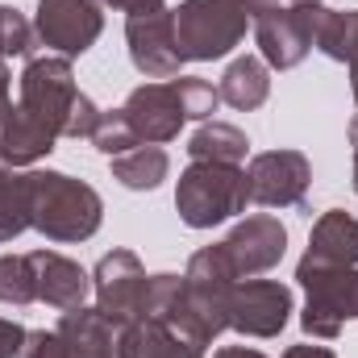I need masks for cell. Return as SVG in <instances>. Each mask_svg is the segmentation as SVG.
I'll return each instance as SVG.
<instances>
[{
    "mask_svg": "<svg viewBox=\"0 0 358 358\" xmlns=\"http://www.w3.org/2000/svg\"><path fill=\"white\" fill-rule=\"evenodd\" d=\"M104 221V200L84 179L63 171H34L29 196V229H38L46 242H88Z\"/></svg>",
    "mask_w": 358,
    "mask_h": 358,
    "instance_id": "6da1fadb",
    "label": "cell"
},
{
    "mask_svg": "<svg viewBox=\"0 0 358 358\" xmlns=\"http://www.w3.org/2000/svg\"><path fill=\"white\" fill-rule=\"evenodd\" d=\"M176 13V42L183 63H213L225 59L250 25L246 0H183Z\"/></svg>",
    "mask_w": 358,
    "mask_h": 358,
    "instance_id": "7a4b0ae2",
    "label": "cell"
},
{
    "mask_svg": "<svg viewBox=\"0 0 358 358\" xmlns=\"http://www.w3.org/2000/svg\"><path fill=\"white\" fill-rule=\"evenodd\" d=\"M250 192H246V171L234 163H192L176 187V208L183 225L192 229H213L238 213H246Z\"/></svg>",
    "mask_w": 358,
    "mask_h": 358,
    "instance_id": "3957f363",
    "label": "cell"
},
{
    "mask_svg": "<svg viewBox=\"0 0 358 358\" xmlns=\"http://www.w3.org/2000/svg\"><path fill=\"white\" fill-rule=\"evenodd\" d=\"M296 279L308 292V304H304V317H300L304 334H313L321 342H334L342 334V325L358 317V271L304 255L300 267H296Z\"/></svg>",
    "mask_w": 358,
    "mask_h": 358,
    "instance_id": "277c9868",
    "label": "cell"
},
{
    "mask_svg": "<svg viewBox=\"0 0 358 358\" xmlns=\"http://www.w3.org/2000/svg\"><path fill=\"white\" fill-rule=\"evenodd\" d=\"M146 287H150V275L138 263V255L134 250H113L96 263V275H92L96 313L113 329H125V325L146 317Z\"/></svg>",
    "mask_w": 358,
    "mask_h": 358,
    "instance_id": "5b68a950",
    "label": "cell"
},
{
    "mask_svg": "<svg viewBox=\"0 0 358 358\" xmlns=\"http://www.w3.org/2000/svg\"><path fill=\"white\" fill-rule=\"evenodd\" d=\"M76 71H71V59L63 55H46V59H29L25 71H21V113H29L38 125H46L55 138H63V125H67V113L76 104Z\"/></svg>",
    "mask_w": 358,
    "mask_h": 358,
    "instance_id": "8992f818",
    "label": "cell"
},
{
    "mask_svg": "<svg viewBox=\"0 0 358 358\" xmlns=\"http://www.w3.org/2000/svg\"><path fill=\"white\" fill-rule=\"evenodd\" d=\"M125 42H129V59L146 80H176L183 67L176 42V13L167 4L159 8H138L125 17Z\"/></svg>",
    "mask_w": 358,
    "mask_h": 358,
    "instance_id": "52a82bcc",
    "label": "cell"
},
{
    "mask_svg": "<svg viewBox=\"0 0 358 358\" xmlns=\"http://www.w3.org/2000/svg\"><path fill=\"white\" fill-rule=\"evenodd\" d=\"M250 4V21H255V42L263 50L275 71H292L304 63V55L313 50L308 25H304V8L300 4H279V0H246Z\"/></svg>",
    "mask_w": 358,
    "mask_h": 358,
    "instance_id": "ba28073f",
    "label": "cell"
},
{
    "mask_svg": "<svg viewBox=\"0 0 358 358\" xmlns=\"http://www.w3.org/2000/svg\"><path fill=\"white\" fill-rule=\"evenodd\" d=\"M100 29H104L100 0H38L34 34L42 38V46L59 50L63 59L92 50Z\"/></svg>",
    "mask_w": 358,
    "mask_h": 358,
    "instance_id": "9c48e42d",
    "label": "cell"
},
{
    "mask_svg": "<svg viewBox=\"0 0 358 358\" xmlns=\"http://www.w3.org/2000/svg\"><path fill=\"white\" fill-rule=\"evenodd\" d=\"M292 313V287L279 279H238L229 292V329L242 338H279Z\"/></svg>",
    "mask_w": 358,
    "mask_h": 358,
    "instance_id": "30bf717a",
    "label": "cell"
},
{
    "mask_svg": "<svg viewBox=\"0 0 358 358\" xmlns=\"http://www.w3.org/2000/svg\"><path fill=\"white\" fill-rule=\"evenodd\" d=\"M313 183V167L300 150H263L246 167V192L263 208H292L304 200Z\"/></svg>",
    "mask_w": 358,
    "mask_h": 358,
    "instance_id": "8fae6325",
    "label": "cell"
},
{
    "mask_svg": "<svg viewBox=\"0 0 358 358\" xmlns=\"http://www.w3.org/2000/svg\"><path fill=\"white\" fill-rule=\"evenodd\" d=\"M221 250H225V259H229V267H234L238 279H255V275L271 271L283 259V250H287V229H283L279 217L255 213V217H246L242 225H234V234L221 242Z\"/></svg>",
    "mask_w": 358,
    "mask_h": 358,
    "instance_id": "7c38bea8",
    "label": "cell"
},
{
    "mask_svg": "<svg viewBox=\"0 0 358 358\" xmlns=\"http://www.w3.org/2000/svg\"><path fill=\"white\" fill-rule=\"evenodd\" d=\"M121 113H125V121L134 125V134H138L142 146H163V142L179 138V129H183V121H187L171 80L134 88L129 100L121 104Z\"/></svg>",
    "mask_w": 358,
    "mask_h": 358,
    "instance_id": "4fadbf2b",
    "label": "cell"
},
{
    "mask_svg": "<svg viewBox=\"0 0 358 358\" xmlns=\"http://www.w3.org/2000/svg\"><path fill=\"white\" fill-rule=\"evenodd\" d=\"M29 263H34V283H38V304L59 308V313H71V308L88 304L92 275L80 263H71L59 250H34Z\"/></svg>",
    "mask_w": 358,
    "mask_h": 358,
    "instance_id": "5bb4252c",
    "label": "cell"
},
{
    "mask_svg": "<svg viewBox=\"0 0 358 358\" xmlns=\"http://www.w3.org/2000/svg\"><path fill=\"white\" fill-rule=\"evenodd\" d=\"M63 355L67 358H117V329L96 308H71L59 321Z\"/></svg>",
    "mask_w": 358,
    "mask_h": 358,
    "instance_id": "9a60e30c",
    "label": "cell"
},
{
    "mask_svg": "<svg viewBox=\"0 0 358 358\" xmlns=\"http://www.w3.org/2000/svg\"><path fill=\"white\" fill-rule=\"evenodd\" d=\"M55 142L59 138L46 125H38L29 113H21V104H13L8 117H4V125H0V163L4 167H29L42 155H50Z\"/></svg>",
    "mask_w": 358,
    "mask_h": 358,
    "instance_id": "2e32d148",
    "label": "cell"
},
{
    "mask_svg": "<svg viewBox=\"0 0 358 358\" xmlns=\"http://www.w3.org/2000/svg\"><path fill=\"white\" fill-rule=\"evenodd\" d=\"M117 358H204V350L187 346L159 321H134L117 329Z\"/></svg>",
    "mask_w": 358,
    "mask_h": 358,
    "instance_id": "e0dca14e",
    "label": "cell"
},
{
    "mask_svg": "<svg viewBox=\"0 0 358 358\" xmlns=\"http://www.w3.org/2000/svg\"><path fill=\"white\" fill-rule=\"evenodd\" d=\"M308 255L321 263L358 267V221L342 208L321 213V221L313 225V238H308Z\"/></svg>",
    "mask_w": 358,
    "mask_h": 358,
    "instance_id": "ac0fdd59",
    "label": "cell"
},
{
    "mask_svg": "<svg viewBox=\"0 0 358 358\" xmlns=\"http://www.w3.org/2000/svg\"><path fill=\"white\" fill-rule=\"evenodd\" d=\"M217 92H221V104L242 108V113H255L259 104H267V96H271L267 63H263V59H255V55L234 59V63H229V71L221 76Z\"/></svg>",
    "mask_w": 358,
    "mask_h": 358,
    "instance_id": "d6986e66",
    "label": "cell"
},
{
    "mask_svg": "<svg viewBox=\"0 0 358 358\" xmlns=\"http://www.w3.org/2000/svg\"><path fill=\"white\" fill-rule=\"evenodd\" d=\"M246 150H250L246 134L229 121H204L187 142L192 163H234V167H242Z\"/></svg>",
    "mask_w": 358,
    "mask_h": 358,
    "instance_id": "ffe728a7",
    "label": "cell"
},
{
    "mask_svg": "<svg viewBox=\"0 0 358 358\" xmlns=\"http://www.w3.org/2000/svg\"><path fill=\"white\" fill-rule=\"evenodd\" d=\"M171 171V159L163 146H134L113 159V179L129 192H155Z\"/></svg>",
    "mask_w": 358,
    "mask_h": 358,
    "instance_id": "44dd1931",
    "label": "cell"
},
{
    "mask_svg": "<svg viewBox=\"0 0 358 358\" xmlns=\"http://www.w3.org/2000/svg\"><path fill=\"white\" fill-rule=\"evenodd\" d=\"M29 196H34V171H0V242H13L29 229Z\"/></svg>",
    "mask_w": 358,
    "mask_h": 358,
    "instance_id": "7402d4cb",
    "label": "cell"
},
{
    "mask_svg": "<svg viewBox=\"0 0 358 358\" xmlns=\"http://www.w3.org/2000/svg\"><path fill=\"white\" fill-rule=\"evenodd\" d=\"M0 304H13V308L38 304V283H34L29 255H4L0 259Z\"/></svg>",
    "mask_w": 358,
    "mask_h": 358,
    "instance_id": "603a6c76",
    "label": "cell"
},
{
    "mask_svg": "<svg viewBox=\"0 0 358 358\" xmlns=\"http://www.w3.org/2000/svg\"><path fill=\"white\" fill-rule=\"evenodd\" d=\"M92 146H96L100 155L117 159V155H125V150H134V146H142V142H138L134 125L125 121V113H121V108H113V113H104V117H100V125H96V134H92Z\"/></svg>",
    "mask_w": 358,
    "mask_h": 358,
    "instance_id": "cb8c5ba5",
    "label": "cell"
},
{
    "mask_svg": "<svg viewBox=\"0 0 358 358\" xmlns=\"http://www.w3.org/2000/svg\"><path fill=\"white\" fill-rule=\"evenodd\" d=\"M179 92V104H183V117L192 121H213L217 104H221V92L213 88L208 80H192V76H176L171 80Z\"/></svg>",
    "mask_w": 358,
    "mask_h": 358,
    "instance_id": "d4e9b609",
    "label": "cell"
},
{
    "mask_svg": "<svg viewBox=\"0 0 358 358\" xmlns=\"http://www.w3.org/2000/svg\"><path fill=\"white\" fill-rule=\"evenodd\" d=\"M29 50H34V25L17 8L0 4V55L4 59H25Z\"/></svg>",
    "mask_w": 358,
    "mask_h": 358,
    "instance_id": "484cf974",
    "label": "cell"
},
{
    "mask_svg": "<svg viewBox=\"0 0 358 358\" xmlns=\"http://www.w3.org/2000/svg\"><path fill=\"white\" fill-rule=\"evenodd\" d=\"M100 108L92 104V96H76V104H71V113H67V125H63V138H92L96 134V125H100Z\"/></svg>",
    "mask_w": 358,
    "mask_h": 358,
    "instance_id": "4316f807",
    "label": "cell"
},
{
    "mask_svg": "<svg viewBox=\"0 0 358 358\" xmlns=\"http://www.w3.org/2000/svg\"><path fill=\"white\" fill-rule=\"evenodd\" d=\"M17 358H67L63 355V338H59V329H34V334H25V342H21V350Z\"/></svg>",
    "mask_w": 358,
    "mask_h": 358,
    "instance_id": "83f0119b",
    "label": "cell"
},
{
    "mask_svg": "<svg viewBox=\"0 0 358 358\" xmlns=\"http://www.w3.org/2000/svg\"><path fill=\"white\" fill-rule=\"evenodd\" d=\"M25 334H29V329H21L17 321H4V317H0V358H17Z\"/></svg>",
    "mask_w": 358,
    "mask_h": 358,
    "instance_id": "f1b7e54d",
    "label": "cell"
},
{
    "mask_svg": "<svg viewBox=\"0 0 358 358\" xmlns=\"http://www.w3.org/2000/svg\"><path fill=\"white\" fill-rule=\"evenodd\" d=\"M104 4H113V8H121V13H138V8H159L163 0H104Z\"/></svg>",
    "mask_w": 358,
    "mask_h": 358,
    "instance_id": "f546056e",
    "label": "cell"
},
{
    "mask_svg": "<svg viewBox=\"0 0 358 358\" xmlns=\"http://www.w3.org/2000/svg\"><path fill=\"white\" fill-rule=\"evenodd\" d=\"M283 358H334V350H325V346H292Z\"/></svg>",
    "mask_w": 358,
    "mask_h": 358,
    "instance_id": "4dcf8cb0",
    "label": "cell"
},
{
    "mask_svg": "<svg viewBox=\"0 0 358 358\" xmlns=\"http://www.w3.org/2000/svg\"><path fill=\"white\" fill-rule=\"evenodd\" d=\"M213 358H267V355H259V350H246V346H225V350H217Z\"/></svg>",
    "mask_w": 358,
    "mask_h": 358,
    "instance_id": "1f68e13d",
    "label": "cell"
},
{
    "mask_svg": "<svg viewBox=\"0 0 358 358\" xmlns=\"http://www.w3.org/2000/svg\"><path fill=\"white\" fill-rule=\"evenodd\" d=\"M8 84H13V76H8V59L0 55V100H8Z\"/></svg>",
    "mask_w": 358,
    "mask_h": 358,
    "instance_id": "d6a6232c",
    "label": "cell"
},
{
    "mask_svg": "<svg viewBox=\"0 0 358 358\" xmlns=\"http://www.w3.org/2000/svg\"><path fill=\"white\" fill-rule=\"evenodd\" d=\"M350 146H355V192H358V117L350 121Z\"/></svg>",
    "mask_w": 358,
    "mask_h": 358,
    "instance_id": "836d02e7",
    "label": "cell"
},
{
    "mask_svg": "<svg viewBox=\"0 0 358 358\" xmlns=\"http://www.w3.org/2000/svg\"><path fill=\"white\" fill-rule=\"evenodd\" d=\"M350 88H355V100H358V50H355V59H350Z\"/></svg>",
    "mask_w": 358,
    "mask_h": 358,
    "instance_id": "e575fe53",
    "label": "cell"
},
{
    "mask_svg": "<svg viewBox=\"0 0 358 358\" xmlns=\"http://www.w3.org/2000/svg\"><path fill=\"white\" fill-rule=\"evenodd\" d=\"M8 108H13V100H0V125H4V117H8Z\"/></svg>",
    "mask_w": 358,
    "mask_h": 358,
    "instance_id": "d590c367",
    "label": "cell"
},
{
    "mask_svg": "<svg viewBox=\"0 0 358 358\" xmlns=\"http://www.w3.org/2000/svg\"><path fill=\"white\" fill-rule=\"evenodd\" d=\"M292 4H300V0H292ZM317 4H321V0H317Z\"/></svg>",
    "mask_w": 358,
    "mask_h": 358,
    "instance_id": "8d00e7d4",
    "label": "cell"
},
{
    "mask_svg": "<svg viewBox=\"0 0 358 358\" xmlns=\"http://www.w3.org/2000/svg\"><path fill=\"white\" fill-rule=\"evenodd\" d=\"M0 171H4V163H0Z\"/></svg>",
    "mask_w": 358,
    "mask_h": 358,
    "instance_id": "74e56055",
    "label": "cell"
}]
</instances>
